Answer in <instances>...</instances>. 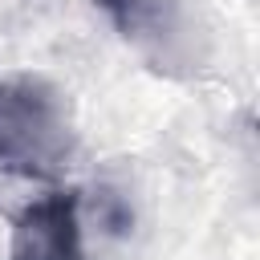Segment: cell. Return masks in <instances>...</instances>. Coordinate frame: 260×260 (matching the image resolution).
Wrapping results in <instances>:
<instances>
[{
	"mask_svg": "<svg viewBox=\"0 0 260 260\" xmlns=\"http://www.w3.org/2000/svg\"><path fill=\"white\" fill-rule=\"evenodd\" d=\"M73 154L61 89L41 73L0 77V167L20 179H57Z\"/></svg>",
	"mask_w": 260,
	"mask_h": 260,
	"instance_id": "cell-1",
	"label": "cell"
},
{
	"mask_svg": "<svg viewBox=\"0 0 260 260\" xmlns=\"http://www.w3.org/2000/svg\"><path fill=\"white\" fill-rule=\"evenodd\" d=\"M8 260H85L77 191H53L45 199H32L12 223Z\"/></svg>",
	"mask_w": 260,
	"mask_h": 260,
	"instance_id": "cell-2",
	"label": "cell"
},
{
	"mask_svg": "<svg viewBox=\"0 0 260 260\" xmlns=\"http://www.w3.org/2000/svg\"><path fill=\"white\" fill-rule=\"evenodd\" d=\"M126 41H154L171 32V0H98Z\"/></svg>",
	"mask_w": 260,
	"mask_h": 260,
	"instance_id": "cell-3",
	"label": "cell"
}]
</instances>
